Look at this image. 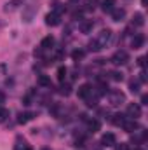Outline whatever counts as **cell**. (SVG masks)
<instances>
[{
	"instance_id": "29",
	"label": "cell",
	"mask_w": 148,
	"mask_h": 150,
	"mask_svg": "<svg viewBox=\"0 0 148 150\" xmlns=\"http://www.w3.org/2000/svg\"><path fill=\"white\" fill-rule=\"evenodd\" d=\"M115 150H127V145H125V143H120V145H117Z\"/></svg>"
},
{
	"instance_id": "31",
	"label": "cell",
	"mask_w": 148,
	"mask_h": 150,
	"mask_svg": "<svg viewBox=\"0 0 148 150\" xmlns=\"http://www.w3.org/2000/svg\"><path fill=\"white\" fill-rule=\"evenodd\" d=\"M147 101H148V98H147V96H143V98H141V103H143V105H147Z\"/></svg>"
},
{
	"instance_id": "9",
	"label": "cell",
	"mask_w": 148,
	"mask_h": 150,
	"mask_svg": "<svg viewBox=\"0 0 148 150\" xmlns=\"http://www.w3.org/2000/svg\"><path fill=\"white\" fill-rule=\"evenodd\" d=\"M101 143H103L105 147H111V145H115V134H111V133L103 134V138H101Z\"/></svg>"
},
{
	"instance_id": "30",
	"label": "cell",
	"mask_w": 148,
	"mask_h": 150,
	"mask_svg": "<svg viewBox=\"0 0 148 150\" xmlns=\"http://www.w3.org/2000/svg\"><path fill=\"white\" fill-rule=\"evenodd\" d=\"M138 65H140V67H145V58H140V59H138Z\"/></svg>"
},
{
	"instance_id": "23",
	"label": "cell",
	"mask_w": 148,
	"mask_h": 150,
	"mask_svg": "<svg viewBox=\"0 0 148 150\" xmlns=\"http://www.w3.org/2000/svg\"><path fill=\"white\" fill-rule=\"evenodd\" d=\"M89 51H94V52H98V51H101V47L94 42V40H91L89 42Z\"/></svg>"
},
{
	"instance_id": "5",
	"label": "cell",
	"mask_w": 148,
	"mask_h": 150,
	"mask_svg": "<svg viewBox=\"0 0 148 150\" xmlns=\"http://www.w3.org/2000/svg\"><path fill=\"white\" fill-rule=\"evenodd\" d=\"M91 94H92V86H91V84H84V86L78 87V98L87 100Z\"/></svg>"
},
{
	"instance_id": "11",
	"label": "cell",
	"mask_w": 148,
	"mask_h": 150,
	"mask_svg": "<svg viewBox=\"0 0 148 150\" xmlns=\"http://www.w3.org/2000/svg\"><path fill=\"white\" fill-rule=\"evenodd\" d=\"M32 119H33V113L32 112H21L19 113V117H18V122H19V124H26V122H28V120H32Z\"/></svg>"
},
{
	"instance_id": "34",
	"label": "cell",
	"mask_w": 148,
	"mask_h": 150,
	"mask_svg": "<svg viewBox=\"0 0 148 150\" xmlns=\"http://www.w3.org/2000/svg\"><path fill=\"white\" fill-rule=\"evenodd\" d=\"M136 150H141V149H136Z\"/></svg>"
},
{
	"instance_id": "1",
	"label": "cell",
	"mask_w": 148,
	"mask_h": 150,
	"mask_svg": "<svg viewBox=\"0 0 148 150\" xmlns=\"http://www.w3.org/2000/svg\"><path fill=\"white\" fill-rule=\"evenodd\" d=\"M108 100H110L111 107H118V105H122V103L125 101V96H124V93H120V91H111L110 96H108Z\"/></svg>"
},
{
	"instance_id": "21",
	"label": "cell",
	"mask_w": 148,
	"mask_h": 150,
	"mask_svg": "<svg viewBox=\"0 0 148 150\" xmlns=\"http://www.w3.org/2000/svg\"><path fill=\"white\" fill-rule=\"evenodd\" d=\"M9 117V110L7 108H0V122H5Z\"/></svg>"
},
{
	"instance_id": "32",
	"label": "cell",
	"mask_w": 148,
	"mask_h": 150,
	"mask_svg": "<svg viewBox=\"0 0 148 150\" xmlns=\"http://www.w3.org/2000/svg\"><path fill=\"white\" fill-rule=\"evenodd\" d=\"M70 2H77V0H70Z\"/></svg>"
},
{
	"instance_id": "4",
	"label": "cell",
	"mask_w": 148,
	"mask_h": 150,
	"mask_svg": "<svg viewBox=\"0 0 148 150\" xmlns=\"http://www.w3.org/2000/svg\"><path fill=\"white\" fill-rule=\"evenodd\" d=\"M127 115H129L131 119H138V117H141V107H140L138 103H131V105L127 107Z\"/></svg>"
},
{
	"instance_id": "14",
	"label": "cell",
	"mask_w": 148,
	"mask_h": 150,
	"mask_svg": "<svg viewBox=\"0 0 148 150\" xmlns=\"http://www.w3.org/2000/svg\"><path fill=\"white\" fill-rule=\"evenodd\" d=\"M28 149V145H26V140L25 138H16V147H14V150H26Z\"/></svg>"
},
{
	"instance_id": "8",
	"label": "cell",
	"mask_w": 148,
	"mask_h": 150,
	"mask_svg": "<svg viewBox=\"0 0 148 150\" xmlns=\"http://www.w3.org/2000/svg\"><path fill=\"white\" fill-rule=\"evenodd\" d=\"M143 42H145V37H143L141 33H138V35H134L132 40H131V47H132V49H140V47L143 45Z\"/></svg>"
},
{
	"instance_id": "15",
	"label": "cell",
	"mask_w": 148,
	"mask_h": 150,
	"mask_svg": "<svg viewBox=\"0 0 148 150\" xmlns=\"http://www.w3.org/2000/svg\"><path fill=\"white\" fill-rule=\"evenodd\" d=\"M115 9V0H103V11L105 12H111Z\"/></svg>"
},
{
	"instance_id": "13",
	"label": "cell",
	"mask_w": 148,
	"mask_h": 150,
	"mask_svg": "<svg viewBox=\"0 0 148 150\" xmlns=\"http://www.w3.org/2000/svg\"><path fill=\"white\" fill-rule=\"evenodd\" d=\"M92 30V21H82L80 23V32L82 33H91Z\"/></svg>"
},
{
	"instance_id": "7",
	"label": "cell",
	"mask_w": 148,
	"mask_h": 150,
	"mask_svg": "<svg viewBox=\"0 0 148 150\" xmlns=\"http://www.w3.org/2000/svg\"><path fill=\"white\" fill-rule=\"evenodd\" d=\"M45 25H49V26H56V25H59V16L54 14V12H49V14L45 16Z\"/></svg>"
},
{
	"instance_id": "33",
	"label": "cell",
	"mask_w": 148,
	"mask_h": 150,
	"mask_svg": "<svg viewBox=\"0 0 148 150\" xmlns=\"http://www.w3.org/2000/svg\"><path fill=\"white\" fill-rule=\"evenodd\" d=\"M26 150H32V149H30V147H28V149H26Z\"/></svg>"
},
{
	"instance_id": "12",
	"label": "cell",
	"mask_w": 148,
	"mask_h": 150,
	"mask_svg": "<svg viewBox=\"0 0 148 150\" xmlns=\"http://www.w3.org/2000/svg\"><path fill=\"white\" fill-rule=\"evenodd\" d=\"M52 45H54V37H51V35H49V37H45L44 40H42V44H40V47H42V49H51Z\"/></svg>"
},
{
	"instance_id": "22",
	"label": "cell",
	"mask_w": 148,
	"mask_h": 150,
	"mask_svg": "<svg viewBox=\"0 0 148 150\" xmlns=\"http://www.w3.org/2000/svg\"><path fill=\"white\" fill-rule=\"evenodd\" d=\"M18 4H21V0H12L11 4H7V7H5V11H14V9L18 7Z\"/></svg>"
},
{
	"instance_id": "16",
	"label": "cell",
	"mask_w": 148,
	"mask_h": 150,
	"mask_svg": "<svg viewBox=\"0 0 148 150\" xmlns=\"http://www.w3.org/2000/svg\"><path fill=\"white\" fill-rule=\"evenodd\" d=\"M132 25H136V26H143V25H145V19H143V14H141V12H136V14H134Z\"/></svg>"
},
{
	"instance_id": "27",
	"label": "cell",
	"mask_w": 148,
	"mask_h": 150,
	"mask_svg": "<svg viewBox=\"0 0 148 150\" xmlns=\"http://www.w3.org/2000/svg\"><path fill=\"white\" fill-rule=\"evenodd\" d=\"M72 56H73V59H78V58H82V56H84V52H82V51H73V54H72Z\"/></svg>"
},
{
	"instance_id": "18",
	"label": "cell",
	"mask_w": 148,
	"mask_h": 150,
	"mask_svg": "<svg viewBox=\"0 0 148 150\" xmlns=\"http://www.w3.org/2000/svg\"><path fill=\"white\" fill-rule=\"evenodd\" d=\"M38 86H44V87H51V79L47 75H40L38 77Z\"/></svg>"
},
{
	"instance_id": "25",
	"label": "cell",
	"mask_w": 148,
	"mask_h": 150,
	"mask_svg": "<svg viewBox=\"0 0 148 150\" xmlns=\"http://www.w3.org/2000/svg\"><path fill=\"white\" fill-rule=\"evenodd\" d=\"M61 94H65V96H68L70 94V86L66 84V86H61V91H59Z\"/></svg>"
},
{
	"instance_id": "26",
	"label": "cell",
	"mask_w": 148,
	"mask_h": 150,
	"mask_svg": "<svg viewBox=\"0 0 148 150\" xmlns=\"http://www.w3.org/2000/svg\"><path fill=\"white\" fill-rule=\"evenodd\" d=\"M85 4H87V9H94L96 4H98V0H85Z\"/></svg>"
},
{
	"instance_id": "19",
	"label": "cell",
	"mask_w": 148,
	"mask_h": 150,
	"mask_svg": "<svg viewBox=\"0 0 148 150\" xmlns=\"http://www.w3.org/2000/svg\"><path fill=\"white\" fill-rule=\"evenodd\" d=\"M99 127H101V124H99V120H89V129H91L92 133H96V131H99Z\"/></svg>"
},
{
	"instance_id": "24",
	"label": "cell",
	"mask_w": 148,
	"mask_h": 150,
	"mask_svg": "<svg viewBox=\"0 0 148 150\" xmlns=\"http://www.w3.org/2000/svg\"><path fill=\"white\" fill-rule=\"evenodd\" d=\"M111 80H115V82H118V80H122V74H120V72H111Z\"/></svg>"
},
{
	"instance_id": "6",
	"label": "cell",
	"mask_w": 148,
	"mask_h": 150,
	"mask_svg": "<svg viewBox=\"0 0 148 150\" xmlns=\"http://www.w3.org/2000/svg\"><path fill=\"white\" fill-rule=\"evenodd\" d=\"M122 127L127 131V133H132V131H136V129H140V126H138V122H136V119H131V120H124V124H122Z\"/></svg>"
},
{
	"instance_id": "20",
	"label": "cell",
	"mask_w": 148,
	"mask_h": 150,
	"mask_svg": "<svg viewBox=\"0 0 148 150\" xmlns=\"http://www.w3.org/2000/svg\"><path fill=\"white\" fill-rule=\"evenodd\" d=\"M65 77H66V68H65V67H59V68H58V80L63 82Z\"/></svg>"
},
{
	"instance_id": "2",
	"label": "cell",
	"mask_w": 148,
	"mask_h": 150,
	"mask_svg": "<svg viewBox=\"0 0 148 150\" xmlns=\"http://www.w3.org/2000/svg\"><path fill=\"white\" fill-rule=\"evenodd\" d=\"M129 61V54L125 51H117L113 56H111V63L113 65H125Z\"/></svg>"
},
{
	"instance_id": "10",
	"label": "cell",
	"mask_w": 148,
	"mask_h": 150,
	"mask_svg": "<svg viewBox=\"0 0 148 150\" xmlns=\"http://www.w3.org/2000/svg\"><path fill=\"white\" fill-rule=\"evenodd\" d=\"M111 18H113V21H122L125 18V11L124 9H113L111 11Z\"/></svg>"
},
{
	"instance_id": "28",
	"label": "cell",
	"mask_w": 148,
	"mask_h": 150,
	"mask_svg": "<svg viewBox=\"0 0 148 150\" xmlns=\"http://www.w3.org/2000/svg\"><path fill=\"white\" fill-rule=\"evenodd\" d=\"M131 91L132 93H138V82H134V80L131 82Z\"/></svg>"
},
{
	"instance_id": "3",
	"label": "cell",
	"mask_w": 148,
	"mask_h": 150,
	"mask_svg": "<svg viewBox=\"0 0 148 150\" xmlns=\"http://www.w3.org/2000/svg\"><path fill=\"white\" fill-rule=\"evenodd\" d=\"M110 38H111V32H110V30H101V32L98 33V37L94 38V42H96V44H98V45L103 49Z\"/></svg>"
},
{
	"instance_id": "17",
	"label": "cell",
	"mask_w": 148,
	"mask_h": 150,
	"mask_svg": "<svg viewBox=\"0 0 148 150\" xmlns=\"http://www.w3.org/2000/svg\"><path fill=\"white\" fill-rule=\"evenodd\" d=\"M124 120H125V115H122V113H115L113 119H111V122H113L115 126H122Z\"/></svg>"
}]
</instances>
